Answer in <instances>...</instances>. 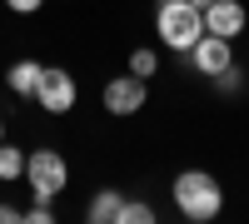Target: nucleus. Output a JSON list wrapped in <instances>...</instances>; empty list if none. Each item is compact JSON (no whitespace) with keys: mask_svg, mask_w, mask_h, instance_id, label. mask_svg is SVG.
<instances>
[{"mask_svg":"<svg viewBox=\"0 0 249 224\" xmlns=\"http://www.w3.org/2000/svg\"><path fill=\"white\" fill-rule=\"evenodd\" d=\"M190 5H195V10H204V5H214V0H190Z\"/></svg>","mask_w":249,"mask_h":224,"instance_id":"nucleus-17","label":"nucleus"},{"mask_svg":"<svg viewBox=\"0 0 249 224\" xmlns=\"http://www.w3.org/2000/svg\"><path fill=\"white\" fill-rule=\"evenodd\" d=\"M20 174H25V150L0 139V179H20Z\"/></svg>","mask_w":249,"mask_h":224,"instance_id":"nucleus-10","label":"nucleus"},{"mask_svg":"<svg viewBox=\"0 0 249 224\" xmlns=\"http://www.w3.org/2000/svg\"><path fill=\"white\" fill-rule=\"evenodd\" d=\"M199 15H204V30L219 35V40H234V35L244 30V20H249L239 0H214V5H204Z\"/></svg>","mask_w":249,"mask_h":224,"instance_id":"nucleus-7","label":"nucleus"},{"mask_svg":"<svg viewBox=\"0 0 249 224\" xmlns=\"http://www.w3.org/2000/svg\"><path fill=\"white\" fill-rule=\"evenodd\" d=\"M5 5H10V10H15V15H35V10H40V5H45V0H5Z\"/></svg>","mask_w":249,"mask_h":224,"instance_id":"nucleus-15","label":"nucleus"},{"mask_svg":"<svg viewBox=\"0 0 249 224\" xmlns=\"http://www.w3.org/2000/svg\"><path fill=\"white\" fill-rule=\"evenodd\" d=\"M155 25H160V40H164L170 50H190L195 40L204 35V15L190 5V0H160Z\"/></svg>","mask_w":249,"mask_h":224,"instance_id":"nucleus-2","label":"nucleus"},{"mask_svg":"<svg viewBox=\"0 0 249 224\" xmlns=\"http://www.w3.org/2000/svg\"><path fill=\"white\" fill-rule=\"evenodd\" d=\"M190 65L199 70V75H219L224 65H234V50H230V40H219V35H210V30H204L199 40H195V45H190Z\"/></svg>","mask_w":249,"mask_h":224,"instance_id":"nucleus-5","label":"nucleus"},{"mask_svg":"<svg viewBox=\"0 0 249 224\" xmlns=\"http://www.w3.org/2000/svg\"><path fill=\"white\" fill-rule=\"evenodd\" d=\"M175 209L184 214V219H195V224H204V219H214L219 209H224V190H219V179L214 174H204V170H184V174H175Z\"/></svg>","mask_w":249,"mask_h":224,"instance_id":"nucleus-1","label":"nucleus"},{"mask_svg":"<svg viewBox=\"0 0 249 224\" xmlns=\"http://www.w3.org/2000/svg\"><path fill=\"white\" fill-rule=\"evenodd\" d=\"M120 205H124V194H120V190H100V194L90 199L85 219H90V224H120Z\"/></svg>","mask_w":249,"mask_h":224,"instance_id":"nucleus-8","label":"nucleus"},{"mask_svg":"<svg viewBox=\"0 0 249 224\" xmlns=\"http://www.w3.org/2000/svg\"><path fill=\"white\" fill-rule=\"evenodd\" d=\"M105 110L110 115H140L144 110V80L140 75H120V80H110L105 85Z\"/></svg>","mask_w":249,"mask_h":224,"instance_id":"nucleus-6","label":"nucleus"},{"mask_svg":"<svg viewBox=\"0 0 249 224\" xmlns=\"http://www.w3.org/2000/svg\"><path fill=\"white\" fill-rule=\"evenodd\" d=\"M25 219H30V224H50V219H55V214H50V199H35V205L25 209Z\"/></svg>","mask_w":249,"mask_h":224,"instance_id":"nucleus-14","label":"nucleus"},{"mask_svg":"<svg viewBox=\"0 0 249 224\" xmlns=\"http://www.w3.org/2000/svg\"><path fill=\"white\" fill-rule=\"evenodd\" d=\"M0 139H5V125H0Z\"/></svg>","mask_w":249,"mask_h":224,"instance_id":"nucleus-18","label":"nucleus"},{"mask_svg":"<svg viewBox=\"0 0 249 224\" xmlns=\"http://www.w3.org/2000/svg\"><path fill=\"white\" fill-rule=\"evenodd\" d=\"M214 85H219V90H224V95H234V90H244V75H239V70H234V65H224V70H219V75H214Z\"/></svg>","mask_w":249,"mask_h":224,"instance_id":"nucleus-13","label":"nucleus"},{"mask_svg":"<svg viewBox=\"0 0 249 224\" xmlns=\"http://www.w3.org/2000/svg\"><path fill=\"white\" fill-rule=\"evenodd\" d=\"M120 224H155V209L144 199H124L120 205Z\"/></svg>","mask_w":249,"mask_h":224,"instance_id":"nucleus-11","label":"nucleus"},{"mask_svg":"<svg viewBox=\"0 0 249 224\" xmlns=\"http://www.w3.org/2000/svg\"><path fill=\"white\" fill-rule=\"evenodd\" d=\"M155 70H160V55H155V50H135V55H130V75H140V80H150Z\"/></svg>","mask_w":249,"mask_h":224,"instance_id":"nucleus-12","label":"nucleus"},{"mask_svg":"<svg viewBox=\"0 0 249 224\" xmlns=\"http://www.w3.org/2000/svg\"><path fill=\"white\" fill-rule=\"evenodd\" d=\"M20 219H25V214H20L15 205H0V224H20Z\"/></svg>","mask_w":249,"mask_h":224,"instance_id":"nucleus-16","label":"nucleus"},{"mask_svg":"<svg viewBox=\"0 0 249 224\" xmlns=\"http://www.w3.org/2000/svg\"><path fill=\"white\" fill-rule=\"evenodd\" d=\"M25 179H30V194L35 199H55L70 179V165L60 150H30L25 155Z\"/></svg>","mask_w":249,"mask_h":224,"instance_id":"nucleus-3","label":"nucleus"},{"mask_svg":"<svg viewBox=\"0 0 249 224\" xmlns=\"http://www.w3.org/2000/svg\"><path fill=\"white\" fill-rule=\"evenodd\" d=\"M30 100H40V110H45V115L75 110V80H70V70L40 65V80H35V95H30Z\"/></svg>","mask_w":249,"mask_h":224,"instance_id":"nucleus-4","label":"nucleus"},{"mask_svg":"<svg viewBox=\"0 0 249 224\" xmlns=\"http://www.w3.org/2000/svg\"><path fill=\"white\" fill-rule=\"evenodd\" d=\"M35 80H40V65H35V60H15L10 75H5V85H10L15 95H35Z\"/></svg>","mask_w":249,"mask_h":224,"instance_id":"nucleus-9","label":"nucleus"}]
</instances>
